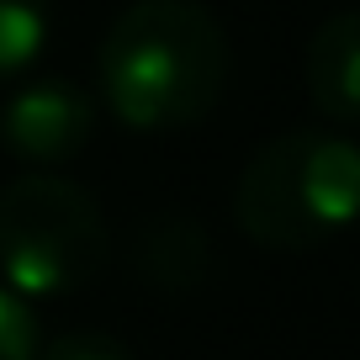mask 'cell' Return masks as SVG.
Returning <instances> with one entry per match:
<instances>
[{
	"label": "cell",
	"mask_w": 360,
	"mask_h": 360,
	"mask_svg": "<svg viewBox=\"0 0 360 360\" xmlns=\"http://www.w3.org/2000/svg\"><path fill=\"white\" fill-rule=\"evenodd\" d=\"M302 79L328 122H360V11H334L323 27H313Z\"/></svg>",
	"instance_id": "5"
},
{
	"label": "cell",
	"mask_w": 360,
	"mask_h": 360,
	"mask_svg": "<svg viewBox=\"0 0 360 360\" xmlns=\"http://www.w3.org/2000/svg\"><path fill=\"white\" fill-rule=\"evenodd\" d=\"M112 259V228L101 202L53 175H27L0 186V276L22 297H58L96 281Z\"/></svg>",
	"instance_id": "3"
},
{
	"label": "cell",
	"mask_w": 360,
	"mask_h": 360,
	"mask_svg": "<svg viewBox=\"0 0 360 360\" xmlns=\"http://www.w3.org/2000/svg\"><path fill=\"white\" fill-rule=\"evenodd\" d=\"M96 75L117 122L169 133L202 122L223 101L233 43L202 0H138L106 27Z\"/></svg>",
	"instance_id": "1"
},
{
	"label": "cell",
	"mask_w": 360,
	"mask_h": 360,
	"mask_svg": "<svg viewBox=\"0 0 360 360\" xmlns=\"http://www.w3.org/2000/svg\"><path fill=\"white\" fill-rule=\"evenodd\" d=\"M360 217V148L334 133L259 143L233 186V223L265 249H318Z\"/></svg>",
	"instance_id": "2"
},
{
	"label": "cell",
	"mask_w": 360,
	"mask_h": 360,
	"mask_svg": "<svg viewBox=\"0 0 360 360\" xmlns=\"http://www.w3.org/2000/svg\"><path fill=\"white\" fill-rule=\"evenodd\" d=\"M37 360H133L122 339L101 334V328H69V334H53Z\"/></svg>",
	"instance_id": "9"
},
{
	"label": "cell",
	"mask_w": 360,
	"mask_h": 360,
	"mask_svg": "<svg viewBox=\"0 0 360 360\" xmlns=\"http://www.w3.org/2000/svg\"><path fill=\"white\" fill-rule=\"evenodd\" d=\"M43 339H37V318L22 302V292L0 286V360H37Z\"/></svg>",
	"instance_id": "8"
},
{
	"label": "cell",
	"mask_w": 360,
	"mask_h": 360,
	"mask_svg": "<svg viewBox=\"0 0 360 360\" xmlns=\"http://www.w3.org/2000/svg\"><path fill=\"white\" fill-rule=\"evenodd\" d=\"M90 138H96V101L90 90L58 75L22 85L0 112V143L22 165H69L75 154H85Z\"/></svg>",
	"instance_id": "4"
},
{
	"label": "cell",
	"mask_w": 360,
	"mask_h": 360,
	"mask_svg": "<svg viewBox=\"0 0 360 360\" xmlns=\"http://www.w3.org/2000/svg\"><path fill=\"white\" fill-rule=\"evenodd\" d=\"M133 270L154 292H196L212 276V238L191 212H159L133 238Z\"/></svg>",
	"instance_id": "6"
},
{
	"label": "cell",
	"mask_w": 360,
	"mask_h": 360,
	"mask_svg": "<svg viewBox=\"0 0 360 360\" xmlns=\"http://www.w3.org/2000/svg\"><path fill=\"white\" fill-rule=\"evenodd\" d=\"M48 48V0H0V79H16Z\"/></svg>",
	"instance_id": "7"
}]
</instances>
